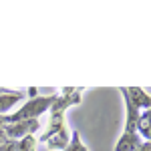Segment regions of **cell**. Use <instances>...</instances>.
Masks as SVG:
<instances>
[{
    "label": "cell",
    "mask_w": 151,
    "mask_h": 151,
    "mask_svg": "<svg viewBox=\"0 0 151 151\" xmlns=\"http://www.w3.org/2000/svg\"><path fill=\"white\" fill-rule=\"evenodd\" d=\"M4 127H6V119L4 115H0V131H4Z\"/></svg>",
    "instance_id": "cell-11"
},
{
    "label": "cell",
    "mask_w": 151,
    "mask_h": 151,
    "mask_svg": "<svg viewBox=\"0 0 151 151\" xmlns=\"http://www.w3.org/2000/svg\"><path fill=\"white\" fill-rule=\"evenodd\" d=\"M4 91H8V89H2V87H0V93H4Z\"/></svg>",
    "instance_id": "cell-12"
},
{
    "label": "cell",
    "mask_w": 151,
    "mask_h": 151,
    "mask_svg": "<svg viewBox=\"0 0 151 151\" xmlns=\"http://www.w3.org/2000/svg\"><path fill=\"white\" fill-rule=\"evenodd\" d=\"M36 143H38V139L35 135H26L16 141V147H18V151H36Z\"/></svg>",
    "instance_id": "cell-8"
},
{
    "label": "cell",
    "mask_w": 151,
    "mask_h": 151,
    "mask_svg": "<svg viewBox=\"0 0 151 151\" xmlns=\"http://www.w3.org/2000/svg\"><path fill=\"white\" fill-rule=\"evenodd\" d=\"M149 109L139 113V121H137V133H139L143 141H149Z\"/></svg>",
    "instance_id": "cell-6"
},
{
    "label": "cell",
    "mask_w": 151,
    "mask_h": 151,
    "mask_svg": "<svg viewBox=\"0 0 151 151\" xmlns=\"http://www.w3.org/2000/svg\"><path fill=\"white\" fill-rule=\"evenodd\" d=\"M119 91L123 93V97H125V99H127L137 111H147V109L151 107L149 95L145 93L143 89H139V87H121Z\"/></svg>",
    "instance_id": "cell-3"
},
{
    "label": "cell",
    "mask_w": 151,
    "mask_h": 151,
    "mask_svg": "<svg viewBox=\"0 0 151 151\" xmlns=\"http://www.w3.org/2000/svg\"><path fill=\"white\" fill-rule=\"evenodd\" d=\"M69 139H70V131L67 127V129H63V131H58V133H55L52 137H48L45 141V145L50 151H65V147L69 145Z\"/></svg>",
    "instance_id": "cell-5"
},
{
    "label": "cell",
    "mask_w": 151,
    "mask_h": 151,
    "mask_svg": "<svg viewBox=\"0 0 151 151\" xmlns=\"http://www.w3.org/2000/svg\"><path fill=\"white\" fill-rule=\"evenodd\" d=\"M40 129V121L38 119H24V121H16L4 127V133L8 135V139H22L26 135H35Z\"/></svg>",
    "instance_id": "cell-2"
},
{
    "label": "cell",
    "mask_w": 151,
    "mask_h": 151,
    "mask_svg": "<svg viewBox=\"0 0 151 151\" xmlns=\"http://www.w3.org/2000/svg\"><path fill=\"white\" fill-rule=\"evenodd\" d=\"M24 99H26V93H22V91H10L8 89V91L0 93V115H8V111L12 107Z\"/></svg>",
    "instance_id": "cell-4"
},
{
    "label": "cell",
    "mask_w": 151,
    "mask_h": 151,
    "mask_svg": "<svg viewBox=\"0 0 151 151\" xmlns=\"http://www.w3.org/2000/svg\"><path fill=\"white\" fill-rule=\"evenodd\" d=\"M65 151H89L87 145L81 141V133H79V131H73V133H70L69 145L65 147Z\"/></svg>",
    "instance_id": "cell-7"
},
{
    "label": "cell",
    "mask_w": 151,
    "mask_h": 151,
    "mask_svg": "<svg viewBox=\"0 0 151 151\" xmlns=\"http://www.w3.org/2000/svg\"><path fill=\"white\" fill-rule=\"evenodd\" d=\"M0 151H18L16 139H10V141H6V143H2V145H0Z\"/></svg>",
    "instance_id": "cell-9"
},
{
    "label": "cell",
    "mask_w": 151,
    "mask_h": 151,
    "mask_svg": "<svg viewBox=\"0 0 151 151\" xmlns=\"http://www.w3.org/2000/svg\"><path fill=\"white\" fill-rule=\"evenodd\" d=\"M135 151H151V145H149V141H141V145L137 147Z\"/></svg>",
    "instance_id": "cell-10"
},
{
    "label": "cell",
    "mask_w": 151,
    "mask_h": 151,
    "mask_svg": "<svg viewBox=\"0 0 151 151\" xmlns=\"http://www.w3.org/2000/svg\"><path fill=\"white\" fill-rule=\"evenodd\" d=\"M57 95H36V97H28V101L16 109L14 113H8L4 115L6 119V125L10 123H16V121H24V119H38L42 113H47L50 109V105L55 103Z\"/></svg>",
    "instance_id": "cell-1"
}]
</instances>
